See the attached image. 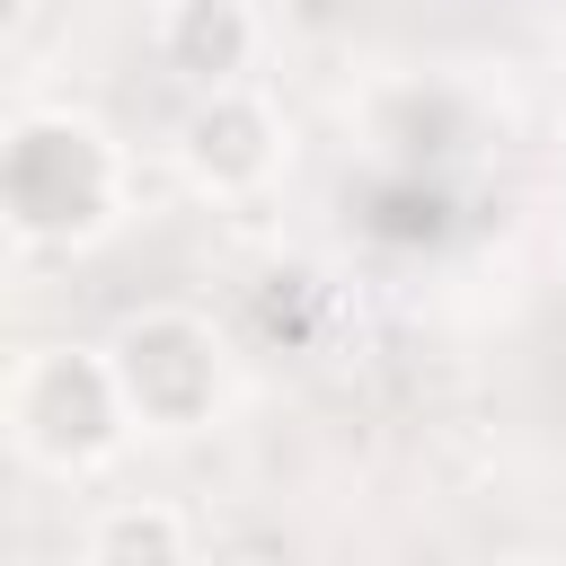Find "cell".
Listing matches in <instances>:
<instances>
[{
    "instance_id": "6da1fadb",
    "label": "cell",
    "mask_w": 566,
    "mask_h": 566,
    "mask_svg": "<svg viewBox=\"0 0 566 566\" xmlns=\"http://www.w3.org/2000/svg\"><path fill=\"white\" fill-rule=\"evenodd\" d=\"M133 203L124 142L80 106H27L0 142V212L18 248H97Z\"/></svg>"
},
{
    "instance_id": "7a4b0ae2",
    "label": "cell",
    "mask_w": 566,
    "mask_h": 566,
    "mask_svg": "<svg viewBox=\"0 0 566 566\" xmlns=\"http://www.w3.org/2000/svg\"><path fill=\"white\" fill-rule=\"evenodd\" d=\"M0 416H9L18 460H35L44 478H97L142 433L133 407H124V389H115L106 345H27L9 363Z\"/></svg>"
},
{
    "instance_id": "3957f363",
    "label": "cell",
    "mask_w": 566,
    "mask_h": 566,
    "mask_svg": "<svg viewBox=\"0 0 566 566\" xmlns=\"http://www.w3.org/2000/svg\"><path fill=\"white\" fill-rule=\"evenodd\" d=\"M106 363H115V389L133 407L142 433H203L221 407H230V336L203 318V310H133L115 336H106Z\"/></svg>"
},
{
    "instance_id": "5b68a950",
    "label": "cell",
    "mask_w": 566,
    "mask_h": 566,
    "mask_svg": "<svg viewBox=\"0 0 566 566\" xmlns=\"http://www.w3.org/2000/svg\"><path fill=\"white\" fill-rule=\"evenodd\" d=\"M256 44H265V27H256L248 0H159V18H150L159 71H177L195 97L203 88H239L256 71Z\"/></svg>"
},
{
    "instance_id": "8992f818",
    "label": "cell",
    "mask_w": 566,
    "mask_h": 566,
    "mask_svg": "<svg viewBox=\"0 0 566 566\" xmlns=\"http://www.w3.org/2000/svg\"><path fill=\"white\" fill-rule=\"evenodd\" d=\"M80 566H195V522L168 495H115L88 513Z\"/></svg>"
},
{
    "instance_id": "52a82bcc",
    "label": "cell",
    "mask_w": 566,
    "mask_h": 566,
    "mask_svg": "<svg viewBox=\"0 0 566 566\" xmlns=\"http://www.w3.org/2000/svg\"><path fill=\"white\" fill-rule=\"evenodd\" d=\"M495 566H539V557H495Z\"/></svg>"
},
{
    "instance_id": "277c9868",
    "label": "cell",
    "mask_w": 566,
    "mask_h": 566,
    "mask_svg": "<svg viewBox=\"0 0 566 566\" xmlns=\"http://www.w3.org/2000/svg\"><path fill=\"white\" fill-rule=\"evenodd\" d=\"M283 159H292V124H283V106H274L256 80L203 88V97L177 115V168H186V186L212 195V203L265 195V186L283 177Z\"/></svg>"
}]
</instances>
